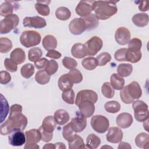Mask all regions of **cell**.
Segmentation results:
<instances>
[{"label": "cell", "instance_id": "54", "mask_svg": "<svg viewBox=\"0 0 149 149\" xmlns=\"http://www.w3.org/2000/svg\"><path fill=\"white\" fill-rule=\"evenodd\" d=\"M11 80V76L6 71L2 70L0 72V83L2 84H6Z\"/></svg>", "mask_w": 149, "mask_h": 149}, {"label": "cell", "instance_id": "5", "mask_svg": "<svg viewBox=\"0 0 149 149\" xmlns=\"http://www.w3.org/2000/svg\"><path fill=\"white\" fill-rule=\"evenodd\" d=\"M19 23V16L15 14H12L5 17L0 22L1 34H7L14 28L16 27Z\"/></svg>", "mask_w": 149, "mask_h": 149}, {"label": "cell", "instance_id": "18", "mask_svg": "<svg viewBox=\"0 0 149 149\" xmlns=\"http://www.w3.org/2000/svg\"><path fill=\"white\" fill-rule=\"evenodd\" d=\"M133 120V117L131 114L127 112H123L120 113L116 117V123L119 127L126 129L132 125Z\"/></svg>", "mask_w": 149, "mask_h": 149}, {"label": "cell", "instance_id": "36", "mask_svg": "<svg viewBox=\"0 0 149 149\" xmlns=\"http://www.w3.org/2000/svg\"><path fill=\"white\" fill-rule=\"evenodd\" d=\"M35 80L40 84H45L50 80V75L45 70H38L35 75Z\"/></svg>", "mask_w": 149, "mask_h": 149}, {"label": "cell", "instance_id": "22", "mask_svg": "<svg viewBox=\"0 0 149 149\" xmlns=\"http://www.w3.org/2000/svg\"><path fill=\"white\" fill-rule=\"evenodd\" d=\"M54 117L56 123L59 125L66 124L70 119V116L68 112L62 109L56 110L54 113Z\"/></svg>", "mask_w": 149, "mask_h": 149}, {"label": "cell", "instance_id": "21", "mask_svg": "<svg viewBox=\"0 0 149 149\" xmlns=\"http://www.w3.org/2000/svg\"><path fill=\"white\" fill-rule=\"evenodd\" d=\"M72 55L76 58L81 59L87 55L86 48L84 44L82 43H76L71 48Z\"/></svg>", "mask_w": 149, "mask_h": 149}, {"label": "cell", "instance_id": "19", "mask_svg": "<svg viewBox=\"0 0 149 149\" xmlns=\"http://www.w3.org/2000/svg\"><path fill=\"white\" fill-rule=\"evenodd\" d=\"M73 84V82L68 73L62 75L59 78L58 81V87L59 89L63 92L71 90Z\"/></svg>", "mask_w": 149, "mask_h": 149}, {"label": "cell", "instance_id": "53", "mask_svg": "<svg viewBox=\"0 0 149 149\" xmlns=\"http://www.w3.org/2000/svg\"><path fill=\"white\" fill-rule=\"evenodd\" d=\"M127 51V48H123L119 49L117 50L115 54H114V58L115 59L119 61V62H122V61H126V52Z\"/></svg>", "mask_w": 149, "mask_h": 149}, {"label": "cell", "instance_id": "39", "mask_svg": "<svg viewBox=\"0 0 149 149\" xmlns=\"http://www.w3.org/2000/svg\"><path fill=\"white\" fill-rule=\"evenodd\" d=\"M42 55V50L38 47H34L29 51L28 59L31 62H36L41 59Z\"/></svg>", "mask_w": 149, "mask_h": 149}, {"label": "cell", "instance_id": "30", "mask_svg": "<svg viewBox=\"0 0 149 149\" xmlns=\"http://www.w3.org/2000/svg\"><path fill=\"white\" fill-rule=\"evenodd\" d=\"M86 23V30L90 31L95 29L98 26V20L96 17L95 15L93 13H91L89 15L82 17Z\"/></svg>", "mask_w": 149, "mask_h": 149}, {"label": "cell", "instance_id": "60", "mask_svg": "<svg viewBox=\"0 0 149 149\" xmlns=\"http://www.w3.org/2000/svg\"><path fill=\"white\" fill-rule=\"evenodd\" d=\"M119 149H121V148H131V146L130 145L126 142H123L121 141L119 144V146L118 147Z\"/></svg>", "mask_w": 149, "mask_h": 149}, {"label": "cell", "instance_id": "58", "mask_svg": "<svg viewBox=\"0 0 149 149\" xmlns=\"http://www.w3.org/2000/svg\"><path fill=\"white\" fill-rule=\"evenodd\" d=\"M22 107L19 104H14L10 107V113H17L22 112Z\"/></svg>", "mask_w": 149, "mask_h": 149}, {"label": "cell", "instance_id": "55", "mask_svg": "<svg viewBox=\"0 0 149 149\" xmlns=\"http://www.w3.org/2000/svg\"><path fill=\"white\" fill-rule=\"evenodd\" d=\"M38 130L41 133V140L44 142H48L52 140L53 137V133H48L44 130H42L40 127Z\"/></svg>", "mask_w": 149, "mask_h": 149}, {"label": "cell", "instance_id": "61", "mask_svg": "<svg viewBox=\"0 0 149 149\" xmlns=\"http://www.w3.org/2000/svg\"><path fill=\"white\" fill-rule=\"evenodd\" d=\"M56 148H66V146L63 143L58 142L55 144Z\"/></svg>", "mask_w": 149, "mask_h": 149}, {"label": "cell", "instance_id": "26", "mask_svg": "<svg viewBox=\"0 0 149 149\" xmlns=\"http://www.w3.org/2000/svg\"><path fill=\"white\" fill-rule=\"evenodd\" d=\"M135 143L136 146L141 148H149V135L146 133H140L135 138Z\"/></svg>", "mask_w": 149, "mask_h": 149}, {"label": "cell", "instance_id": "46", "mask_svg": "<svg viewBox=\"0 0 149 149\" xmlns=\"http://www.w3.org/2000/svg\"><path fill=\"white\" fill-rule=\"evenodd\" d=\"M96 59L98 62V66H102L105 65L107 63L110 62L111 60V56L108 52H104L99 54L97 56Z\"/></svg>", "mask_w": 149, "mask_h": 149}, {"label": "cell", "instance_id": "11", "mask_svg": "<svg viewBox=\"0 0 149 149\" xmlns=\"http://www.w3.org/2000/svg\"><path fill=\"white\" fill-rule=\"evenodd\" d=\"M69 30L73 35H80L86 30L85 21L83 18H75L69 24Z\"/></svg>", "mask_w": 149, "mask_h": 149}, {"label": "cell", "instance_id": "34", "mask_svg": "<svg viewBox=\"0 0 149 149\" xmlns=\"http://www.w3.org/2000/svg\"><path fill=\"white\" fill-rule=\"evenodd\" d=\"M55 16L59 20H67L71 16V12L68 8L61 6L56 10Z\"/></svg>", "mask_w": 149, "mask_h": 149}, {"label": "cell", "instance_id": "28", "mask_svg": "<svg viewBox=\"0 0 149 149\" xmlns=\"http://www.w3.org/2000/svg\"><path fill=\"white\" fill-rule=\"evenodd\" d=\"M110 84L113 89L120 90L125 85V80L118 74L113 73L110 77Z\"/></svg>", "mask_w": 149, "mask_h": 149}, {"label": "cell", "instance_id": "12", "mask_svg": "<svg viewBox=\"0 0 149 149\" xmlns=\"http://www.w3.org/2000/svg\"><path fill=\"white\" fill-rule=\"evenodd\" d=\"M23 24L24 27H33L35 29H41L46 26L45 20L38 16L33 17H26L23 19Z\"/></svg>", "mask_w": 149, "mask_h": 149}, {"label": "cell", "instance_id": "9", "mask_svg": "<svg viewBox=\"0 0 149 149\" xmlns=\"http://www.w3.org/2000/svg\"><path fill=\"white\" fill-rule=\"evenodd\" d=\"M97 100L98 95L96 92L91 90H83L77 93L74 103L76 105L83 101H89L95 103Z\"/></svg>", "mask_w": 149, "mask_h": 149}, {"label": "cell", "instance_id": "8", "mask_svg": "<svg viewBox=\"0 0 149 149\" xmlns=\"http://www.w3.org/2000/svg\"><path fill=\"white\" fill-rule=\"evenodd\" d=\"M87 55L94 56L102 48L103 42L101 38L97 36L92 37L84 44Z\"/></svg>", "mask_w": 149, "mask_h": 149}, {"label": "cell", "instance_id": "56", "mask_svg": "<svg viewBox=\"0 0 149 149\" xmlns=\"http://www.w3.org/2000/svg\"><path fill=\"white\" fill-rule=\"evenodd\" d=\"M49 60L45 58H42L39 59L38 61L34 62L35 67L38 69H44L47 65V63Z\"/></svg>", "mask_w": 149, "mask_h": 149}, {"label": "cell", "instance_id": "2", "mask_svg": "<svg viewBox=\"0 0 149 149\" xmlns=\"http://www.w3.org/2000/svg\"><path fill=\"white\" fill-rule=\"evenodd\" d=\"M93 9L98 20H107L118 12L116 2L111 1H95Z\"/></svg>", "mask_w": 149, "mask_h": 149}, {"label": "cell", "instance_id": "48", "mask_svg": "<svg viewBox=\"0 0 149 149\" xmlns=\"http://www.w3.org/2000/svg\"><path fill=\"white\" fill-rule=\"evenodd\" d=\"M62 100L69 104H73L74 103L75 94L74 91L71 89L67 91H63L62 94Z\"/></svg>", "mask_w": 149, "mask_h": 149}, {"label": "cell", "instance_id": "45", "mask_svg": "<svg viewBox=\"0 0 149 149\" xmlns=\"http://www.w3.org/2000/svg\"><path fill=\"white\" fill-rule=\"evenodd\" d=\"M68 74L74 84L79 83L83 80V76L81 73L76 68L70 69Z\"/></svg>", "mask_w": 149, "mask_h": 149}, {"label": "cell", "instance_id": "33", "mask_svg": "<svg viewBox=\"0 0 149 149\" xmlns=\"http://www.w3.org/2000/svg\"><path fill=\"white\" fill-rule=\"evenodd\" d=\"M101 144V140L99 137L94 134H89L86 139V146L87 148L90 149H95Z\"/></svg>", "mask_w": 149, "mask_h": 149}, {"label": "cell", "instance_id": "59", "mask_svg": "<svg viewBox=\"0 0 149 149\" xmlns=\"http://www.w3.org/2000/svg\"><path fill=\"white\" fill-rule=\"evenodd\" d=\"M148 1H141L140 2L139 5V9L142 12H146L148 10Z\"/></svg>", "mask_w": 149, "mask_h": 149}, {"label": "cell", "instance_id": "16", "mask_svg": "<svg viewBox=\"0 0 149 149\" xmlns=\"http://www.w3.org/2000/svg\"><path fill=\"white\" fill-rule=\"evenodd\" d=\"M80 113L86 118L91 117L95 111L94 103L89 101H83L80 102L77 105Z\"/></svg>", "mask_w": 149, "mask_h": 149}, {"label": "cell", "instance_id": "47", "mask_svg": "<svg viewBox=\"0 0 149 149\" xmlns=\"http://www.w3.org/2000/svg\"><path fill=\"white\" fill-rule=\"evenodd\" d=\"M58 69V63L56 61L53 59L48 61L47 65L44 70L50 76L55 74Z\"/></svg>", "mask_w": 149, "mask_h": 149}, {"label": "cell", "instance_id": "40", "mask_svg": "<svg viewBox=\"0 0 149 149\" xmlns=\"http://www.w3.org/2000/svg\"><path fill=\"white\" fill-rule=\"evenodd\" d=\"M34 71V66L33 64L26 63L20 69V73L22 77L26 79H29L33 76Z\"/></svg>", "mask_w": 149, "mask_h": 149}, {"label": "cell", "instance_id": "57", "mask_svg": "<svg viewBox=\"0 0 149 149\" xmlns=\"http://www.w3.org/2000/svg\"><path fill=\"white\" fill-rule=\"evenodd\" d=\"M46 56L48 58L52 59H59L61 57V54L54 49L48 51V52L46 54Z\"/></svg>", "mask_w": 149, "mask_h": 149}, {"label": "cell", "instance_id": "44", "mask_svg": "<svg viewBox=\"0 0 149 149\" xmlns=\"http://www.w3.org/2000/svg\"><path fill=\"white\" fill-rule=\"evenodd\" d=\"M76 134V132H74L73 130L70 123L63 126L62 130V135L63 138L68 141L72 140Z\"/></svg>", "mask_w": 149, "mask_h": 149}, {"label": "cell", "instance_id": "35", "mask_svg": "<svg viewBox=\"0 0 149 149\" xmlns=\"http://www.w3.org/2000/svg\"><path fill=\"white\" fill-rule=\"evenodd\" d=\"M133 71V66L129 63H121L118 66L117 72L122 77L129 76Z\"/></svg>", "mask_w": 149, "mask_h": 149}, {"label": "cell", "instance_id": "29", "mask_svg": "<svg viewBox=\"0 0 149 149\" xmlns=\"http://www.w3.org/2000/svg\"><path fill=\"white\" fill-rule=\"evenodd\" d=\"M42 43L45 49L47 51L54 49L57 47V40L52 35L45 36L42 39Z\"/></svg>", "mask_w": 149, "mask_h": 149}, {"label": "cell", "instance_id": "41", "mask_svg": "<svg viewBox=\"0 0 149 149\" xmlns=\"http://www.w3.org/2000/svg\"><path fill=\"white\" fill-rule=\"evenodd\" d=\"M105 109L109 113H115L119 111L120 109V104L116 101H111L107 102L104 105Z\"/></svg>", "mask_w": 149, "mask_h": 149}, {"label": "cell", "instance_id": "7", "mask_svg": "<svg viewBox=\"0 0 149 149\" xmlns=\"http://www.w3.org/2000/svg\"><path fill=\"white\" fill-rule=\"evenodd\" d=\"M26 143L24 147V149L39 148L40 147L37 144L41 140V133L38 129H33L25 132Z\"/></svg>", "mask_w": 149, "mask_h": 149}, {"label": "cell", "instance_id": "4", "mask_svg": "<svg viewBox=\"0 0 149 149\" xmlns=\"http://www.w3.org/2000/svg\"><path fill=\"white\" fill-rule=\"evenodd\" d=\"M132 107L134 110V116L138 122H144L148 119V107L144 102L141 100L134 101Z\"/></svg>", "mask_w": 149, "mask_h": 149}, {"label": "cell", "instance_id": "15", "mask_svg": "<svg viewBox=\"0 0 149 149\" xmlns=\"http://www.w3.org/2000/svg\"><path fill=\"white\" fill-rule=\"evenodd\" d=\"M76 117L72 119L70 122L71 126L76 133H79L84 130L87 126V120L80 112H77Z\"/></svg>", "mask_w": 149, "mask_h": 149}, {"label": "cell", "instance_id": "10", "mask_svg": "<svg viewBox=\"0 0 149 149\" xmlns=\"http://www.w3.org/2000/svg\"><path fill=\"white\" fill-rule=\"evenodd\" d=\"M94 2L95 1H80L76 7V13L77 15L83 17L89 15L94 10L93 5Z\"/></svg>", "mask_w": 149, "mask_h": 149}, {"label": "cell", "instance_id": "37", "mask_svg": "<svg viewBox=\"0 0 149 149\" xmlns=\"http://www.w3.org/2000/svg\"><path fill=\"white\" fill-rule=\"evenodd\" d=\"M81 65L84 69L88 70H92L97 68L98 62L96 58L94 57H88L82 60Z\"/></svg>", "mask_w": 149, "mask_h": 149}, {"label": "cell", "instance_id": "42", "mask_svg": "<svg viewBox=\"0 0 149 149\" xmlns=\"http://www.w3.org/2000/svg\"><path fill=\"white\" fill-rule=\"evenodd\" d=\"M12 42L10 40L6 37H1L0 38V52L1 53H7L11 50Z\"/></svg>", "mask_w": 149, "mask_h": 149}, {"label": "cell", "instance_id": "25", "mask_svg": "<svg viewBox=\"0 0 149 149\" xmlns=\"http://www.w3.org/2000/svg\"><path fill=\"white\" fill-rule=\"evenodd\" d=\"M149 21L148 15L144 13L135 14L132 17L133 23L137 27H143L146 26Z\"/></svg>", "mask_w": 149, "mask_h": 149}, {"label": "cell", "instance_id": "3", "mask_svg": "<svg viewBox=\"0 0 149 149\" xmlns=\"http://www.w3.org/2000/svg\"><path fill=\"white\" fill-rule=\"evenodd\" d=\"M41 37L40 33L34 30H26L22 32L20 37V42L26 48H29L38 45Z\"/></svg>", "mask_w": 149, "mask_h": 149}, {"label": "cell", "instance_id": "51", "mask_svg": "<svg viewBox=\"0 0 149 149\" xmlns=\"http://www.w3.org/2000/svg\"><path fill=\"white\" fill-rule=\"evenodd\" d=\"M141 46H142L141 41L137 38H132L128 42V48L130 49L140 51Z\"/></svg>", "mask_w": 149, "mask_h": 149}, {"label": "cell", "instance_id": "13", "mask_svg": "<svg viewBox=\"0 0 149 149\" xmlns=\"http://www.w3.org/2000/svg\"><path fill=\"white\" fill-rule=\"evenodd\" d=\"M22 130H14L8 136L9 144L12 146H21L26 141V135Z\"/></svg>", "mask_w": 149, "mask_h": 149}, {"label": "cell", "instance_id": "27", "mask_svg": "<svg viewBox=\"0 0 149 149\" xmlns=\"http://www.w3.org/2000/svg\"><path fill=\"white\" fill-rule=\"evenodd\" d=\"M14 3L13 1H6L5 2L2 3L0 6V15L2 16L6 17L9 15L12 14L13 10H16V8H15V5L13 4Z\"/></svg>", "mask_w": 149, "mask_h": 149}, {"label": "cell", "instance_id": "32", "mask_svg": "<svg viewBox=\"0 0 149 149\" xmlns=\"http://www.w3.org/2000/svg\"><path fill=\"white\" fill-rule=\"evenodd\" d=\"M69 149H77V148H85L86 146L84 141L81 136L76 134L74 137L68 141Z\"/></svg>", "mask_w": 149, "mask_h": 149}, {"label": "cell", "instance_id": "23", "mask_svg": "<svg viewBox=\"0 0 149 149\" xmlns=\"http://www.w3.org/2000/svg\"><path fill=\"white\" fill-rule=\"evenodd\" d=\"M56 122L54 119V117L52 116H48L45 117L43 121L42 125L40 127L48 132V133H53L54 130L56 128Z\"/></svg>", "mask_w": 149, "mask_h": 149}, {"label": "cell", "instance_id": "17", "mask_svg": "<svg viewBox=\"0 0 149 149\" xmlns=\"http://www.w3.org/2000/svg\"><path fill=\"white\" fill-rule=\"evenodd\" d=\"M122 138L123 132L121 129L118 127H110L106 135L107 141L112 143H119L122 140Z\"/></svg>", "mask_w": 149, "mask_h": 149}, {"label": "cell", "instance_id": "24", "mask_svg": "<svg viewBox=\"0 0 149 149\" xmlns=\"http://www.w3.org/2000/svg\"><path fill=\"white\" fill-rule=\"evenodd\" d=\"M10 59L17 65L21 64L26 59V54L23 49L20 48H16L13 49L10 54Z\"/></svg>", "mask_w": 149, "mask_h": 149}, {"label": "cell", "instance_id": "38", "mask_svg": "<svg viewBox=\"0 0 149 149\" xmlns=\"http://www.w3.org/2000/svg\"><path fill=\"white\" fill-rule=\"evenodd\" d=\"M45 1H37L35 3V8L37 12L41 15L47 16L50 12L49 8L47 3H44Z\"/></svg>", "mask_w": 149, "mask_h": 149}, {"label": "cell", "instance_id": "50", "mask_svg": "<svg viewBox=\"0 0 149 149\" xmlns=\"http://www.w3.org/2000/svg\"><path fill=\"white\" fill-rule=\"evenodd\" d=\"M62 64L65 68L70 70L76 68L77 66V63L74 59L68 56H65L62 59Z\"/></svg>", "mask_w": 149, "mask_h": 149}, {"label": "cell", "instance_id": "52", "mask_svg": "<svg viewBox=\"0 0 149 149\" xmlns=\"http://www.w3.org/2000/svg\"><path fill=\"white\" fill-rule=\"evenodd\" d=\"M4 66L7 70L12 73L16 72L17 70V64L10 58H6L5 59Z\"/></svg>", "mask_w": 149, "mask_h": 149}, {"label": "cell", "instance_id": "43", "mask_svg": "<svg viewBox=\"0 0 149 149\" xmlns=\"http://www.w3.org/2000/svg\"><path fill=\"white\" fill-rule=\"evenodd\" d=\"M101 93L105 97L107 98H111L115 94V90L110 83L105 82L102 86Z\"/></svg>", "mask_w": 149, "mask_h": 149}, {"label": "cell", "instance_id": "31", "mask_svg": "<svg viewBox=\"0 0 149 149\" xmlns=\"http://www.w3.org/2000/svg\"><path fill=\"white\" fill-rule=\"evenodd\" d=\"M141 58V52L140 51H136L127 48L126 52V61L131 63H137Z\"/></svg>", "mask_w": 149, "mask_h": 149}, {"label": "cell", "instance_id": "49", "mask_svg": "<svg viewBox=\"0 0 149 149\" xmlns=\"http://www.w3.org/2000/svg\"><path fill=\"white\" fill-rule=\"evenodd\" d=\"M120 97L121 100L126 104H129L130 103H132L134 100H133L131 97L129 95L128 92H127V86L123 87L121 90L120 92Z\"/></svg>", "mask_w": 149, "mask_h": 149}, {"label": "cell", "instance_id": "62", "mask_svg": "<svg viewBox=\"0 0 149 149\" xmlns=\"http://www.w3.org/2000/svg\"><path fill=\"white\" fill-rule=\"evenodd\" d=\"M43 148L45 149V148H49V149H54V148H55V146L54 144H52V143H48V144H45L44 147H43Z\"/></svg>", "mask_w": 149, "mask_h": 149}, {"label": "cell", "instance_id": "14", "mask_svg": "<svg viewBox=\"0 0 149 149\" xmlns=\"http://www.w3.org/2000/svg\"><path fill=\"white\" fill-rule=\"evenodd\" d=\"M131 34L130 31L125 27H119L115 34V39L119 45H126L130 40Z\"/></svg>", "mask_w": 149, "mask_h": 149}, {"label": "cell", "instance_id": "6", "mask_svg": "<svg viewBox=\"0 0 149 149\" xmlns=\"http://www.w3.org/2000/svg\"><path fill=\"white\" fill-rule=\"evenodd\" d=\"M90 123L92 128L99 133H104L107 131L109 126V120L105 116L101 115L93 116L91 118Z\"/></svg>", "mask_w": 149, "mask_h": 149}, {"label": "cell", "instance_id": "1", "mask_svg": "<svg viewBox=\"0 0 149 149\" xmlns=\"http://www.w3.org/2000/svg\"><path fill=\"white\" fill-rule=\"evenodd\" d=\"M27 122V118L22 112L10 113L8 119L1 126V134L7 135L14 130H23L26 127Z\"/></svg>", "mask_w": 149, "mask_h": 149}, {"label": "cell", "instance_id": "20", "mask_svg": "<svg viewBox=\"0 0 149 149\" xmlns=\"http://www.w3.org/2000/svg\"><path fill=\"white\" fill-rule=\"evenodd\" d=\"M127 88L129 95L133 100H137L141 97L142 95V90L139 84L137 81H133L127 86Z\"/></svg>", "mask_w": 149, "mask_h": 149}]
</instances>
